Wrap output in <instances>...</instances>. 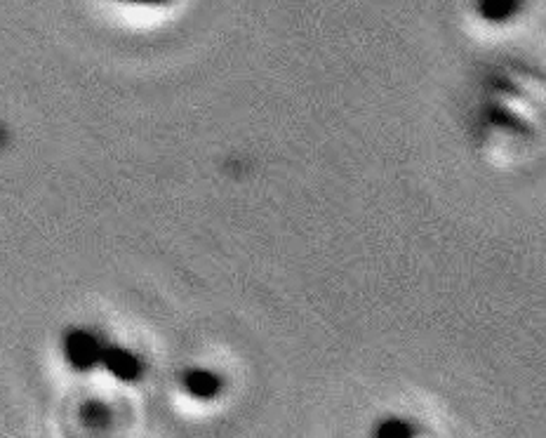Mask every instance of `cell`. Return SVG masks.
I'll return each instance as SVG.
<instances>
[{
  "mask_svg": "<svg viewBox=\"0 0 546 438\" xmlns=\"http://www.w3.org/2000/svg\"><path fill=\"white\" fill-rule=\"evenodd\" d=\"M128 3H144V5H158V3H165V0H128Z\"/></svg>",
  "mask_w": 546,
  "mask_h": 438,
  "instance_id": "obj_2",
  "label": "cell"
},
{
  "mask_svg": "<svg viewBox=\"0 0 546 438\" xmlns=\"http://www.w3.org/2000/svg\"><path fill=\"white\" fill-rule=\"evenodd\" d=\"M516 10V0H481V12L492 22L506 19Z\"/></svg>",
  "mask_w": 546,
  "mask_h": 438,
  "instance_id": "obj_1",
  "label": "cell"
}]
</instances>
